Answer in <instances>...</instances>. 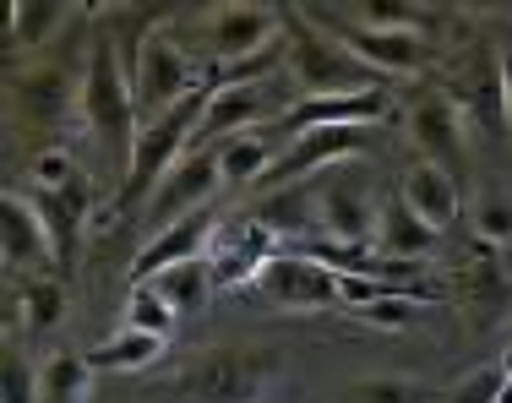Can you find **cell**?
I'll list each match as a JSON object with an SVG mask.
<instances>
[{
    "label": "cell",
    "instance_id": "obj_9",
    "mask_svg": "<svg viewBox=\"0 0 512 403\" xmlns=\"http://www.w3.org/2000/svg\"><path fill=\"white\" fill-rule=\"evenodd\" d=\"M273 229H262L256 218H235V224H218L213 240H207V273H213L218 289H240V284H256L262 267L273 262Z\"/></svg>",
    "mask_w": 512,
    "mask_h": 403
},
{
    "label": "cell",
    "instance_id": "obj_28",
    "mask_svg": "<svg viewBox=\"0 0 512 403\" xmlns=\"http://www.w3.org/2000/svg\"><path fill=\"white\" fill-rule=\"evenodd\" d=\"M17 311H22V327H28V333H50V327L60 322V311H66V289H60V278H22Z\"/></svg>",
    "mask_w": 512,
    "mask_h": 403
},
{
    "label": "cell",
    "instance_id": "obj_11",
    "mask_svg": "<svg viewBox=\"0 0 512 403\" xmlns=\"http://www.w3.org/2000/svg\"><path fill=\"white\" fill-rule=\"evenodd\" d=\"M333 39L344 44L360 66H371L376 77H414L425 66V39L420 33H393V28H365V22H333Z\"/></svg>",
    "mask_w": 512,
    "mask_h": 403
},
{
    "label": "cell",
    "instance_id": "obj_17",
    "mask_svg": "<svg viewBox=\"0 0 512 403\" xmlns=\"http://www.w3.org/2000/svg\"><path fill=\"white\" fill-rule=\"evenodd\" d=\"M273 115V88L267 82H240V88H213L202 109V126H197V148H213L224 137H240L251 131L256 120Z\"/></svg>",
    "mask_w": 512,
    "mask_h": 403
},
{
    "label": "cell",
    "instance_id": "obj_25",
    "mask_svg": "<svg viewBox=\"0 0 512 403\" xmlns=\"http://www.w3.org/2000/svg\"><path fill=\"white\" fill-rule=\"evenodd\" d=\"M256 224L273 235H316V197L311 186H278L256 207Z\"/></svg>",
    "mask_w": 512,
    "mask_h": 403
},
{
    "label": "cell",
    "instance_id": "obj_15",
    "mask_svg": "<svg viewBox=\"0 0 512 403\" xmlns=\"http://www.w3.org/2000/svg\"><path fill=\"white\" fill-rule=\"evenodd\" d=\"M213 229H218L213 207H202V213H191V218H180V224L158 229L148 246L137 251V262H131V278H137V284H153L158 273H169V267H180V262H202V256H207V240H213Z\"/></svg>",
    "mask_w": 512,
    "mask_h": 403
},
{
    "label": "cell",
    "instance_id": "obj_5",
    "mask_svg": "<svg viewBox=\"0 0 512 403\" xmlns=\"http://www.w3.org/2000/svg\"><path fill=\"white\" fill-rule=\"evenodd\" d=\"M131 93H137V115L148 126L175 104H186L191 93H202V71L169 33H148L137 44V60H131Z\"/></svg>",
    "mask_w": 512,
    "mask_h": 403
},
{
    "label": "cell",
    "instance_id": "obj_33",
    "mask_svg": "<svg viewBox=\"0 0 512 403\" xmlns=\"http://www.w3.org/2000/svg\"><path fill=\"white\" fill-rule=\"evenodd\" d=\"M0 403H39V371H28V360L17 344H6V365H0Z\"/></svg>",
    "mask_w": 512,
    "mask_h": 403
},
{
    "label": "cell",
    "instance_id": "obj_32",
    "mask_svg": "<svg viewBox=\"0 0 512 403\" xmlns=\"http://www.w3.org/2000/svg\"><path fill=\"white\" fill-rule=\"evenodd\" d=\"M355 11L365 17V28H393V33H420V28H431V11L409 6V0H360Z\"/></svg>",
    "mask_w": 512,
    "mask_h": 403
},
{
    "label": "cell",
    "instance_id": "obj_20",
    "mask_svg": "<svg viewBox=\"0 0 512 403\" xmlns=\"http://www.w3.org/2000/svg\"><path fill=\"white\" fill-rule=\"evenodd\" d=\"M436 240L442 235H436L398 191L382 202V218H376V256H387V262H425V256L436 251Z\"/></svg>",
    "mask_w": 512,
    "mask_h": 403
},
{
    "label": "cell",
    "instance_id": "obj_3",
    "mask_svg": "<svg viewBox=\"0 0 512 403\" xmlns=\"http://www.w3.org/2000/svg\"><path fill=\"white\" fill-rule=\"evenodd\" d=\"M278 382L273 354L256 349H202L180 365L175 393L186 403H267Z\"/></svg>",
    "mask_w": 512,
    "mask_h": 403
},
{
    "label": "cell",
    "instance_id": "obj_2",
    "mask_svg": "<svg viewBox=\"0 0 512 403\" xmlns=\"http://www.w3.org/2000/svg\"><path fill=\"white\" fill-rule=\"evenodd\" d=\"M82 120H88V131L99 137V148L120 164V175H126L131 148H137V131H142V115H137L131 77L120 71V55H115L109 39L93 44L88 71H82Z\"/></svg>",
    "mask_w": 512,
    "mask_h": 403
},
{
    "label": "cell",
    "instance_id": "obj_12",
    "mask_svg": "<svg viewBox=\"0 0 512 403\" xmlns=\"http://www.w3.org/2000/svg\"><path fill=\"white\" fill-rule=\"evenodd\" d=\"M409 137H414V148H420V158H431L447 175H458L463 148H469L458 99H447V93H420V99L409 104Z\"/></svg>",
    "mask_w": 512,
    "mask_h": 403
},
{
    "label": "cell",
    "instance_id": "obj_13",
    "mask_svg": "<svg viewBox=\"0 0 512 403\" xmlns=\"http://www.w3.org/2000/svg\"><path fill=\"white\" fill-rule=\"evenodd\" d=\"M33 207H39L44 229H50V246H55V273H71L82 256V229H88V213H93V186L88 175H77L71 186L60 191H28Z\"/></svg>",
    "mask_w": 512,
    "mask_h": 403
},
{
    "label": "cell",
    "instance_id": "obj_18",
    "mask_svg": "<svg viewBox=\"0 0 512 403\" xmlns=\"http://www.w3.org/2000/svg\"><path fill=\"white\" fill-rule=\"evenodd\" d=\"M11 109L28 115V126H60L71 104H82V88H71V77L60 66H28L6 77Z\"/></svg>",
    "mask_w": 512,
    "mask_h": 403
},
{
    "label": "cell",
    "instance_id": "obj_24",
    "mask_svg": "<svg viewBox=\"0 0 512 403\" xmlns=\"http://www.w3.org/2000/svg\"><path fill=\"white\" fill-rule=\"evenodd\" d=\"M88 393H93L88 354L55 349L50 360L39 365V403H88Z\"/></svg>",
    "mask_w": 512,
    "mask_h": 403
},
{
    "label": "cell",
    "instance_id": "obj_36",
    "mask_svg": "<svg viewBox=\"0 0 512 403\" xmlns=\"http://www.w3.org/2000/svg\"><path fill=\"white\" fill-rule=\"evenodd\" d=\"M496 398H502V365H485L469 382H458L442 403H496Z\"/></svg>",
    "mask_w": 512,
    "mask_h": 403
},
{
    "label": "cell",
    "instance_id": "obj_37",
    "mask_svg": "<svg viewBox=\"0 0 512 403\" xmlns=\"http://www.w3.org/2000/svg\"><path fill=\"white\" fill-rule=\"evenodd\" d=\"M502 88H507V126H512V55H502Z\"/></svg>",
    "mask_w": 512,
    "mask_h": 403
},
{
    "label": "cell",
    "instance_id": "obj_29",
    "mask_svg": "<svg viewBox=\"0 0 512 403\" xmlns=\"http://www.w3.org/2000/svg\"><path fill=\"white\" fill-rule=\"evenodd\" d=\"M474 235L485 246H512V191L507 186H485L474 197Z\"/></svg>",
    "mask_w": 512,
    "mask_h": 403
},
{
    "label": "cell",
    "instance_id": "obj_31",
    "mask_svg": "<svg viewBox=\"0 0 512 403\" xmlns=\"http://www.w3.org/2000/svg\"><path fill=\"white\" fill-rule=\"evenodd\" d=\"M175 322H180V316L164 305V295H158V289H148V284L131 289V300H126V327L153 333V338H169V333H175Z\"/></svg>",
    "mask_w": 512,
    "mask_h": 403
},
{
    "label": "cell",
    "instance_id": "obj_23",
    "mask_svg": "<svg viewBox=\"0 0 512 403\" xmlns=\"http://www.w3.org/2000/svg\"><path fill=\"white\" fill-rule=\"evenodd\" d=\"M148 289H158L164 295V305L186 322V316H202L207 311V300H213V273H207V262H180V267H169V273H158Z\"/></svg>",
    "mask_w": 512,
    "mask_h": 403
},
{
    "label": "cell",
    "instance_id": "obj_4",
    "mask_svg": "<svg viewBox=\"0 0 512 403\" xmlns=\"http://www.w3.org/2000/svg\"><path fill=\"white\" fill-rule=\"evenodd\" d=\"M289 28H295V44H289V77L300 82V99H338V93H365V88H382L371 66H360L333 33H316L306 28L300 11H289Z\"/></svg>",
    "mask_w": 512,
    "mask_h": 403
},
{
    "label": "cell",
    "instance_id": "obj_22",
    "mask_svg": "<svg viewBox=\"0 0 512 403\" xmlns=\"http://www.w3.org/2000/svg\"><path fill=\"white\" fill-rule=\"evenodd\" d=\"M463 120H474V126L485 131V137H502L507 126V88H502V60L485 71H474L469 82H463Z\"/></svg>",
    "mask_w": 512,
    "mask_h": 403
},
{
    "label": "cell",
    "instance_id": "obj_21",
    "mask_svg": "<svg viewBox=\"0 0 512 403\" xmlns=\"http://www.w3.org/2000/svg\"><path fill=\"white\" fill-rule=\"evenodd\" d=\"M213 153H218V180H224V191L262 186V180L273 175V164H278V148L262 137V131L224 137V142H213Z\"/></svg>",
    "mask_w": 512,
    "mask_h": 403
},
{
    "label": "cell",
    "instance_id": "obj_8",
    "mask_svg": "<svg viewBox=\"0 0 512 403\" xmlns=\"http://www.w3.org/2000/svg\"><path fill=\"white\" fill-rule=\"evenodd\" d=\"M256 289L273 305H284V311H327V305H344L338 273L322 262H311V256H300V251H278L273 262L262 267Z\"/></svg>",
    "mask_w": 512,
    "mask_h": 403
},
{
    "label": "cell",
    "instance_id": "obj_27",
    "mask_svg": "<svg viewBox=\"0 0 512 403\" xmlns=\"http://www.w3.org/2000/svg\"><path fill=\"white\" fill-rule=\"evenodd\" d=\"M66 17H71V6H60V0H17V6H11V22H6V39L39 50Z\"/></svg>",
    "mask_w": 512,
    "mask_h": 403
},
{
    "label": "cell",
    "instance_id": "obj_38",
    "mask_svg": "<svg viewBox=\"0 0 512 403\" xmlns=\"http://www.w3.org/2000/svg\"><path fill=\"white\" fill-rule=\"evenodd\" d=\"M502 376H507V382H512V344L502 349Z\"/></svg>",
    "mask_w": 512,
    "mask_h": 403
},
{
    "label": "cell",
    "instance_id": "obj_26",
    "mask_svg": "<svg viewBox=\"0 0 512 403\" xmlns=\"http://www.w3.org/2000/svg\"><path fill=\"white\" fill-rule=\"evenodd\" d=\"M169 338H153V333H137V327H120V333H109L99 349L88 354L93 371H142V365H153L158 354H164Z\"/></svg>",
    "mask_w": 512,
    "mask_h": 403
},
{
    "label": "cell",
    "instance_id": "obj_16",
    "mask_svg": "<svg viewBox=\"0 0 512 403\" xmlns=\"http://www.w3.org/2000/svg\"><path fill=\"white\" fill-rule=\"evenodd\" d=\"M0 256H6L11 273H39V267H55L50 229H44L33 197L6 191V202H0Z\"/></svg>",
    "mask_w": 512,
    "mask_h": 403
},
{
    "label": "cell",
    "instance_id": "obj_30",
    "mask_svg": "<svg viewBox=\"0 0 512 403\" xmlns=\"http://www.w3.org/2000/svg\"><path fill=\"white\" fill-rule=\"evenodd\" d=\"M349 403H442V393L425 382H409V376H376V382L349 387Z\"/></svg>",
    "mask_w": 512,
    "mask_h": 403
},
{
    "label": "cell",
    "instance_id": "obj_19",
    "mask_svg": "<svg viewBox=\"0 0 512 403\" xmlns=\"http://www.w3.org/2000/svg\"><path fill=\"white\" fill-rule=\"evenodd\" d=\"M398 197H404L414 213H420L425 224L442 235V229L458 218V207H463V180L447 175V169L431 164V158H414L409 175H404V186H398Z\"/></svg>",
    "mask_w": 512,
    "mask_h": 403
},
{
    "label": "cell",
    "instance_id": "obj_35",
    "mask_svg": "<svg viewBox=\"0 0 512 403\" xmlns=\"http://www.w3.org/2000/svg\"><path fill=\"white\" fill-rule=\"evenodd\" d=\"M82 169L71 164V153H60V148H44L39 158H33V191H60V186H71Z\"/></svg>",
    "mask_w": 512,
    "mask_h": 403
},
{
    "label": "cell",
    "instance_id": "obj_10",
    "mask_svg": "<svg viewBox=\"0 0 512 403\" xmlns=\"http://www.w3.org/2000/svg\"><path fill=\"white\" fill-rule=\"evenodd\" d=\"M218 191H224V180H218V153L213 148H191L175 169H169V180L158 186V197L148 202L153 235L169 229V224H180V218H191V213H202Z\"/></svg>",
    "mask_w": 512,
    "mask_h": 403
},
{
    "label": "cell",
    "instance_id": "obj_7",
    "mask_svg": "<svg viewBox=\"0 0 512 403\" xmlns=\"http://www.w3.org/2000/svg\"><path fill=\"white\" fill-rule=\"evenodd\" d=\"M284 39V17L262 0H229V6H213L207 11V50L218 60H251L262 50Z\"/></svg>",
    "mask_w": 512,
    "mask_h": 403
},
{
    "label": "cell",
    "instance_id": "obj_39",
    "mask_svg": "<svg viewBox=\"0 0 512 403\" xmlns=\"http://www.w3.org/2000/svg\"><path fill=\"white\" fill-rule=\"evenodd\" d=\"M496 403H512V382H507V376H502V398H496Z\"/></svg>",
    "mask_w": 512,
    "mask_h": 403
},
{
    "label": "cell",
    "instance_id": "obj_14",
    "mask_svg": "<svg viewBox=\"0 0 512 403\" xmlns=\"http://www.w3.org/2000/svg\"><path fill=\"white\" fill-rule=\"evenodd\" d=\"M382 120H393V93L365 88V93H338V99H300L295 109H284L278 126L289 137H300V131L316 126H382Z\"/></svg>",
    "mask_w": 512,
    "mask_h": 403
},
{
    "label": "cell",
    "instance_id": "obj_34",
    "mask_svg": "<svg viewBox=\"0 0 512 403\" xmlns=\"http://www.w3.org/2000/svg\"><path fill=\"white\" fill-rule=\"evenodd\" d=\"M414 295H382L371 305H360V322L365 327H382V333H404V327H414Z\"/></svg>",
    "mask_w": 512,
    "mask_h": 403
},
{
    "label": "cell",
    "instance_id": "obj_6",
    "mask_svg": "<svg viewBox=\"0 0 512 403\" xmlns=\"http://www.w3.org/2000/svg\"><path fill=\"white\" fill-rule=\"evenodd\" d=\"M311 197H316V235L338 240V246H376V202L371 186H365L360 169L338 164L327 175L311 180Z\"/></svg>",
    "mask_w": 512,
    "mask_h": 403
},
{
    "label": "cell",
    "instance_id": "obj_1",
    "mask_svg": "<svg viewBox=\"0 0 512 403\" xmlns=\"http://www.w3.org/2000/svg\"><path fill=\"white\" fill-rule=\"evenodd\" d=\"M202 109H207V88L191 93L186 104H175L169 115H158V120H148V126L137 131V148H131V164H126V175H120V197H115L120 213L153 202L158 186L169 180V169H175L180 158L197 148Z\"/></svg>",
    "mask_w": 512,
    "mask_h": 403
}]
</instances>
